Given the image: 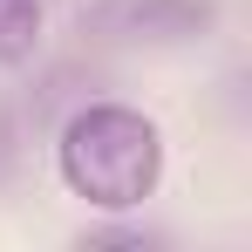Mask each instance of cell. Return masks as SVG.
<instances>
[{
  "label": "cell",
  "instance_id": "1",
  "mask_svg": "<svg viewBox=\"0 0 252 252\" xmlns=\"http://www.w3.org/2000/svg\"><path fill=\"white\" fill-rule=\"evenodd\" d=\"M157 170H164V143L143 109L89 102L62 129V177L95 211H136L157 191Z\"/></svg>",
  "mask_w": 252,
  "mask_h": 252
},
{
  "label": "cell",
  "instance_id": "2",
  "mask_svg": "<svg viewBox=\"0 0 252 252\" xmlns=\"http://www.w3.org/2000/svg\"><path fill=\"white\" fill-rule=\"evenodd\" d=\"M41 41V0H0V62H28Z\"/></svg>",
  "mask_w": 252,
  "mask_h": 252
}]
</instances>
